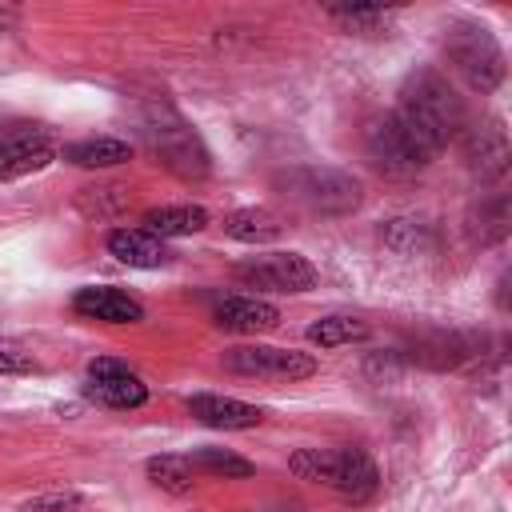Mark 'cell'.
<instances>
[{
	"instance_id": "cell-23",
	"label": "cell",
	"mask_w": 512,
	"mask_h": 512,
	"mask_svg": "<svg viewBox=\"0 0 512 512\" xmlns=\"http://www.w3.org/2000/svg\"><path fill=\"white\" fill-rule=\"evenodd\" d=\"M24 372H36V356L16 340H0V376H24Z\"/></svg>"
},
{
	"instance_id": "cell-22",
	"label": "cell",
	"mask_w": 512,
	"mask_h": 512,
	"mask_svg": "<svg viewBox=\"0 0 512 512\" xmlns=\"http://www.w3.org/2000/svg\"><path fill=\"white\" fill-rule=\"evenodd\" d=\"M384 244L396 252H420V248H432V232L420 220H392L384 228Z\"/></svg>"
},
{
	"instance_id": "cell-8",
	"label": "cell",
	"mask_w": 512,
	"mask_h": 512,
	"mask_svg": "<svg viewBox=\"0 0 512 512\" xmlns=\"http://www.w3.org/2000/svg\"><path fill=\"white\" fill-rule=\"evenodd\" d=\"M56 160L52 132L44 124H0V180H20Z\"/></svg>"
},
{
	"instance_id": "cell-18",
	"label": "cell",
	"mask_w": 512,
	"mask_h": 512,
	"mask_svg": "<svg viewBox=\"0 0 512 512\" xmlns=\"http://www.w3.org/2000/svg\"><path fill=\"white\" fill-rule=\"evenodd\" d=\"M224 232L240 244H268L284 232V224L268 208H236L232 216H224Z\"/></svg>"
},
{
	"instance_id": "cell-10",
	"label": "cell",
	"mask_w": 512,
	"mask_h": 512,
	"mask_svg": "<svg viewBox=\"0 0 512 512\" xmlns=\"http://www.w3.org/2000/svg\"><path fill=\"white\" fill-rule=\"evenodd\" d=\"M88 396L104 408H140L148 400V384L120 360H92L88 364Z\"/></svg>"
},
{
	"instance_id": "cell-5",
	"label": "cell",
	"mask_w": 512,
	"mask_h": 512,
	"mask_svg": "<svg viewBox=\"0 0 512 512\" xmlns=\"http://www.w3.org/2000/svg\"><path fill=\"white\" fill-rule=\"evenodd\" d=\"M284 188L292 200H300L304 208L320 212V216H344L360 204V180L340 172V168H292L284 176Z\"/></svg>"
},
{
	"instance_id": "cell-25",
	"label": "cell",
	"mask_w": 512,
	"mask_h": 512,
	"mask_svg": "<svg viewBox=\"0 0 512 512\" xmlns=\"http://www.w3.org/2000/svg\"><path fill=\"white\" fill-rule=\"evenodd\" d=\"M16 16H20L16 8H8V4H0V32H8V28L16 24Z\"/></svg>"
},
{
	"instance_id": "cell-16",
	"label": "cell",
	"mask_w": 512,
	"mask_h": 512,
	"mask_svg": "<svg viewBox=\"0 0 512 512\" xmlns=\"http://www.w3.org/2000/svg\"><path fill=\"white\" fill-rule=\"evenodd\" d=\"M208 224V212L200 204H164V208H148L144 212V232L152 236H192Z\"/></svg>"
},
{
	"instance_id": "cell-3",
	"label": "cell",
	"mask_w": 512,
	"mask_h": 512,
	"mask_svg": "<svg viewBox=\"0 0 512 512\" xmlns=\"http://www.w3.org/2000/svg\"><path fill=\"white\" fill-rule=\"evenodd\" d=\"M444 52L452 60V68L464 76L468 88L476 92H496L504 84V52L496 44V36L476 24V20H456L448 28Z\"/></svg>"
},
{
	"instance_id": "cell-13",
	"label": "cell",
	"mask_w": 512,
	"mask_h": 512,
	"mask_svg": "<svg viewBox=\"0 0 512 512\" xmlns=\"http://www.w3.org/2000/svg\"><path fill=\"white\" fill-rule=\"evenodd\" d=\"M108 252L120 264H128V268H164L172 260L164 240L144 232V228H116V232H108Z\"/></svg>"
},
{
	"instance_id": "cell-4",
	"label": "cell",
	"mask_w": 512,
	"mask_h": 512,
	"mask_svg": "<svg viewBox=\"0 0 512 512\" xmlns=\"http://www.w3.org/2000/svg\"><path fill=\"white\" fill-rule=\"evenodd\" d=\"M364 148H368L372 164L388 176H412L436 156V148L424 136H416L396 112L372 120V128L364 132Z\"/></svg>"
},
{
	"instance_id": "cell-15",
	"label": "cell",
	"mask_w": 512,
	"mask_h": 512,
	"mask_svg": "<svg viewBox=\"0 0 512 512\" xmlns=\"http://www.w3.org/2000/svg\"><path fill=\"white\" fill-rule=\"evenodd\" d=\"M464 156H468V164H472L484 180L500 176L504 164H508V140H504L500 120H488L484 128H472L468 140H464Z\"/></svg>"
},
{
	"instance_id": "cell-19",
	"label": "cell",
	"mask_w": 512,
	"mask_h": 512,
	"mask_svg": "<svg viewBox=\"0 0 512 512\" xmlns=\"http://www.w3.org/2000/svg\"><path fill=\"white\" fill-rule=\"evenodd\" d=\"M148 480H152L156 488L172 492V496H184V492H192V484H196V468L188 464V456L164 452V456H152V460H148Z\"/></svg>"
},
{
	"instance_id": "cell-1",
	"label": "cell",
	"mask_w": 512,
	"mask_h": 512,
	"mask_svg": "<svg viewBox=\"0 0 512 512\" xmlns=\"http://www.w3.org/2000/svg\"><path fill=\"white\" fill-rule=\"evenodd\" d=\"M396 116L424 136L436 152L464 128V104L456 96V88L436 72V68H416L404 84H400V104Z\"/></svg>"
},
{
	"instance_id": "cell-24",
	"label": "cell",
	"mask_w": 512,
	"mask_h": 512,
	"mask_svg": "<svg viewBox=\"0 0 512 512\" xmlns=\"http://www.w3.org/2000/svg\"><path fill=\"white\" fill-rule=\"evenodd\" d=\"M24 512H84V496L76 492H52V496H36L24 504Z\"/></svg>"
},
{
	"instance_id": "cell-9",
	"label": "cell",
	"mask_w": 512,
	"mask_h": 512,
	"mask_svg": "<svg viewBox=\"0 0 512 512\" xmlns=\"http://www.w3.org/2000/svg\"><path fill=\"white\" fill-rule=\"evenodd\" d=\"M224 368L240 376H268V380H304L316 372V360L296 348H272V344H240L224 352Z\"/></svg>"
},
{
	"instance_id": "cell-12",
	"label": "cell",
	"mask_w": 512,
	"mask_h": 512,
	"mask_svg": "<svg viewBox=\"0 0 512 512\" xmlns=\"http://www.w3.org/2000/svg\"><path fill=\"white\" fill-rule=\"evenodd\" d=\"M188 412L208 424V428H224V432H240V428H256L264 420V408L232 400V396H216V392H200L188 400Z\"/></svg>"
},
{
	"instance_id": "cell-2",
	"label": "cell",
	"mask_w": 512,
	"mask_h": 512,
	"mask_svg": "<svg viewBox=\"0 0 512 512\" xmlns=\"http://www.w3.org/2000/svg\"><path fill=\"white\" fill-rule=\"evenodd\" d=\"M288 468L300 480H316V484L336 488L352 504L372 500L380 488V472L364 448H300V452H292Z\"/></svg>"
},
{
	"instance_id": "cell-21",
	"label": "cell",
	"mask_w": 512,
	"mask_h": 512,
	"mask_svg": "<svg viewBox=\"0 0 512 512\" xmlns=\"http://www.w3.org/2000/svg\"><path fill=\"white\" fill-rule=\"evenodd\" d=\"M188 464L200 468V472H212V476H224V480H244L252 476V460L236 456V452H224V448H192L188 452Z\"/></svg>"
},
{
	"instance_id": "cell-14",
	"label": "cell",
	"mask_w": 512,
	"mask_h": 512,
	"mask_svg": "<svg viewBox=\"0 0 512 512\" xmlns=\"http://www.w3.org/2000/svg\"><path fill=\"white\" fill-rule=\"evenodd\" d=\"M216 324L224 332H268L280 324V312L260 296H224L216 304Z\"/></svg>"
},
{
	"instance_id": "cell-11",
	"label": "cell",
	"mask_w": 512,
	"mask_h": 512,
	"mask_svg": "<svg viewBox=\"0 0 512 512\" xmlns=\"http://www.w3.org/2000/svg\"><path fill=\"white\" fill-rule=\"evenodd\" d=\"M72 308L84 316V320H104V324H136L144 320V304L112 284H92V288H80L72 296Z\"/></svg>"
},
{
	"instance_id": "cell-7",
	"label": "cell",
	"mask_w": 512,
	"mask_h": 512,
	"mask_svg": "<svg viewBox=\"0 0 512 512\" xmlns=\"http://www.w3.org/2000/svg\"><path fill=\"white\" fill-rule=\"evenodd\" d=\"M236 280L256 292H308L316 284V264L300 252H268L236 264Z\"/></svg>"
},
{
	"instance_id": "cell-20",
	"label": "cell",
	"mask_w": 512,
	"mask_h": 512,
	"mask_svg": "<svg viewBox=\"0 0 512 512\" xmlns=\"http://www.w3.org/2000/svg\"><path fill=\"white\" fill-rule=\"evenodd\" d=\"M368 336V324L356 320V316H320L312 328H308V340L320 344V348H336V344H352V340H364Z\"/></svg>"
},
{
	"instance_id": "cell-6",
	"label": "cell",
	"mask_w": 512,
	"mask_h": 512,
	"mask_svg": "<svg viewBox=\"0 0 512 512\" xmlns=\"http://www.w3.org/2000/svg\"><path fill=\"white\" fill-rule=\"evenodd\" d=\"M144 136H148L152 152H156L172 172H180V176H200V172L208 168V152H204L200 136H196L176 112H168V108L152 112Z\"/></svg>"
},
{
	"instance_id": "cell-17",
	"label": "cell",
	"mask_w": 512,
	"mask_h": 512,
	"mask_svg": "<svg viewBox=\"0 0 512 512\" xmlns=\"http://www.w3.org/2000/svg\"><path fill=\"white\" fill-rule=\"evenodd\" d=\"M128 156H132L128 140H116V136H88V140L64 144V160L76 168H116Z\"/></svg>"
}]
</instances>
